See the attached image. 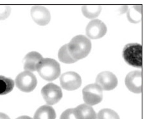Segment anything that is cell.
I'll return each mask as SVG.
<instances>
[{"mask_svg":"<svg viewBox=\"0 0 146 119\" xmlns=\"http://www.w3.org/2000/svg\"><path fill=\"white\" fill-rule=\"evenodd\" d=\"M69 54L77 61L85 58L90 53L92 43L90 39L85 35H79L74 36L67 44Z\"/></svg>","mask_w":146,"mask_h":119,"instance_id":"6da1fadb","label":"cell"},{"mask_svg":"<svg viewBox=\"0 0 146 119\" xmlns=\"http://www.w3.org/2000/svg\"><path fill=\"white\" fill-rule=\"evenodd\" d=\"M36 71L43 79L49 81L54 80L60 75V65L55 60L43 58Z\"/></svg>","mask_w":146,"mask_h":119,"instance_id":"7a4b0ae2","label":"cell"},{"mask_svg":"<svg viewBox=\"0 0 146 119\" xmlns=\"http://www.w3.org/2000/svg\"><path fill=\"white\" fill-rule=\"evenodd\" d=\"M125 61L129 65L136 68L142 67V45L139 43H129L125 46L123 53Z\"/></svg>","mask_w":146,"mask_h":119,"instance_id":"3957f363","label":"cell"},{"mask_svg":"<svg viewBox=\"0 0 146 119\" xmlns=\"http://www.w3.org/2000/svg\"><path fill=\"white\" fill-rule=\"evenodd\" d=\"M15 83L18 88L21 91L30 93L35 88L37 85V79L32 72L24 71L17 76Z\"/></svg>","mask_w":146,"mask_h":119,"instance_id":"277c9868","label":"cell"},{"mask_svg":"<svg viewBox=\"0 0 146 119\" xmlns=\"http://www.w3.org/2000/svg\"><path fill=\"white\" fill-rule=\"evenodd\" d=\"M83 99L87 105L93 106L102 101V89L97 84L87 85L82 90Z\"/></svg>","mask_w":146,"mask_h":119,"instance_id":"5b68a950","label":"cell"},{"mask_svg":"<svg viewBox=\"0 0 146 119\" xmlns=\"http://www.w3.org/2000/svg\"><path fill=\"white\" fill-rule=\"evenodd\" d=\"M41 94L44 99L49 105H54L57 103L63 96V93L60 87L53 83L45 85L41 89Z\"/></svg>","mask_w":146,"mask_h":119,"instance_id":"8992f818","label":"cell"},{"mask_svg":"<svg viewBox=\"0 0 146 119\" xmlns=\"http://www.w3.org/2000/svg\"><path fill=\"white\" fill-rule=\"evenodd\" d=\"M60 84L63 89L66 90H74L82 85V78L76 72H65L60 77Z\"/></svg>","mask_w":146,"mask_h":119,"instance_id":"52a82bcc","label":"cell"},{"mask_svg":"<svg viewBox=\"0 0 146 119\" xmlns=\"http://www.w3.org/2000/svg\"><path fill=\"white\" fill-rule=\"evenodd\" d=\"M107 31V26L100 19L90 21L86 28L87 36L91 39H99L103 37Z\"/></svg>","mask_w":146,"mask_h":119,"instance_id":"ba28073f","label":"cell"},{"mask_svg":"<svg viewBox=\"0 0 146 119\" xmlns=\"http://www.w3.org/2000/svg\"><path fill=\"white\" fill-rule=\"evenodd\" d=\"M96 84L104 90H111L115 89L118 85V79L112 72L104 71L98 75Z\"/></svg>","mask_w":146,"mask_h":119,"instance_id":"9c48e42d","label":"cell"},{"mask_svg":"<svg viewBox=\"0 0 146 119\" xmlns=\"http://www.w3.org/2000/svg\"><path fill=\"white\" fill-rule=\"evenodd\" d=\"M31 14L33 20L39 25H46L50 21V13L48 8L42 5L33 6Z\"/></svg>","mask_w":146,"mask_h":119,"instance_id":"30bf717a","label":"cell"},{"mask_svg":"<svg viewBox=\"0 0 146 119\" xmlns=\"http://www.w3.org/2000/svg\"><path fill=\"white\" fill-rule=\"evenodd\" d=\"M125 85L127 88L134 93L142 92V72L133 71L129 72L126 76Z\"/></svg>","mask_w":146,"mask_h":119,"instance_id":"8fae6325","label":"cell"},{"mask_svg":"<svg viewBox=\"0 0 146 119\" xmlns=\"http://www.w3.org/2000/svg\"><path fill=\"white\" fill-rule=\"evenodd\" d=\"M42 59V55L37 52L32 51L29 53L24 59V70L30 72L36 71Z\"/></svg>","mask_w":146,"mask_h":119,"instance_id":"7c38bea8","label":"cell"},{"mask_svg":"<svg viewBox=\"0 0 146 119\" xmlns=\"http://www.w3.org/2000/svg\"><path fill=\"white\" fill-rule=\"evenodd\" d=\"M79 119H97V115L93 107L86 104H80L75 108Z\"/></svg>","mask_w":146,"mask_h":119,"instance_id":"4fadbf2b","label":"cell"},{"mask_svg":"<svg viewBox=\"0 0 146 119\" xmlns=\"http://www.w3.org/2000/svg\"><path fill=\"white\" fill-rule=\"evenodd\" d=\"M56 112L53 107L45 105L36 110L33 119H56Z\"/></svg>","mask_w":146,"mask_h":119,"instance_id":"5bb4252c","label":"cell"},{"mask_svg":"<svg viewBox=\"0 0 146 119\" xmlns=\"http://www.w3.org/2000/svg\"><path fill=\"white\" fill-rule=\"evenodd\" d=\"M83 14L87 18L93 19L99 16L102 10L100 5H85L82 7Z\"/></svg>","mask_w":146,"mask_h":119,"instance_id":"9a60e30c","label":"cell"},{"mask_svg":"<svg viewBox=\"0 0 146 119\" xmlns=\"http://www.w3.org/2000/svg\"><path fill=\"white\" fill-rule=\"evenodd\" d=\"M15 83L13 79L0 76V95L10 93L13 89Z\"/></svg>","mask_w":146,"mask_h":119,"instance_id":"2e32d148","label":"cell"},{"mask_svg":"<svg viewBox=\"0 0 146 119\" xmlns=\"http://www.w3.org/2000/svg\"><path fill=\"white\" fill-rule=\"evenodd\" d=\"M58 56L60 61L65 63H73L77 61L69 54L67 47V44H65L61 47L58 51Z\"/></svg>","mask_w":146,"mask_h":119,"instance_id":"e0dca14e","label":"cell"},{"mask_svg":"<svg viewBox=\"0 0 146 119\" xmlns=\"http://www.w3.org/2000/svg\"><path fill=\"white\" fill-rule=\"evenodd\" d=\"M98 119H120L115 111L109 109H104L100 110L97 116Z\"/></svg>","mask_w":146,"mask_h":119,"instance_id":"ac0fdd59","label":"cell"},{"mask_svg":"<svg viewBox=\"0 0 146 119\" xmlns=\"http://www.w3.org/2000/svg\"><path fill=\"white\" fill-rule=\"evenodd\" d=\"M60 119H79L74 109H69L64 111L60 115Z\"/></svg>","mask_w":146,"mask_h":119,"instance_id":"d6986e66","label":"cell"},{"mask_svg":"<svg viewBox=\"0 0 146 119\" xmlns=\"http://www.w3.org/2000/svg\"><path fill=\"white\" fill-rule=\"evenodd\" d=\"M139 11H137V9H134V8H131L129 11V12L127 13V17L128 19L131 21V22H138L140 21V20L138 19L139 18V19H141V13H135Z\"/></svg>","mask_w":146,"mask_h":119,"instance_id":"ffe728a7","label":"cell"},{"mask_svg":"<svg viewBox=\"0 0 146 119\" xmlns=\"http://www.w3.org/2000/svg\"><path fill=\"white\" fill-rule=\"evenodd\" d=\"M11 7L9 5H0V20H4L9 17Z\"/></svg>","mask_w":146,"mask_h":119,"instance_id":"44dd1931","label":"cell"},{"mask_svg":"<svg viewBox=\"0 0 146 119\" xmlns=\"http://www.w3.org/2000/svg\"><path fill=\"white\" fill-rule=\"evenodd\" d=\"M0 119H10V118L5 113H0Z\"/></svg>","mask_w":146,"mask_h":119,"instance_id":"7402d4cb","label":"cell"},{"mask_svg":"<svg viewBox=\"0 0 146 119\" xmlns=\"http://www.w3.org/2000/svg\"><path fill=\"white\" fill-rule=\"evenodd\" d=\"M16 119H32V118H31L29 116H26V115H23V116H21L18 117Z\"/></svg>","mask_w":146,"mask_h":119,"instance_id":"603a6c76","label":"cell"}]
</instances>
